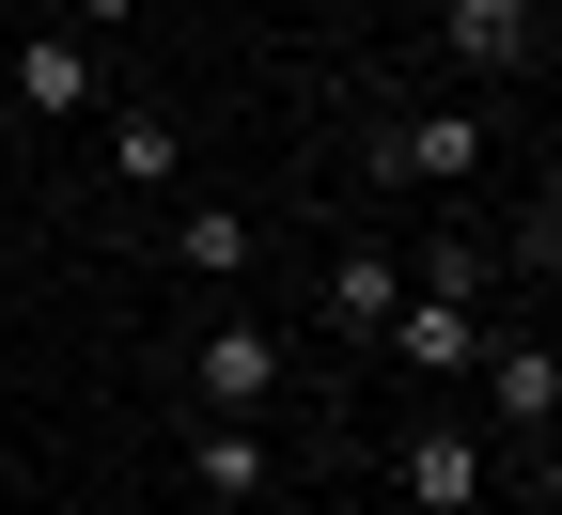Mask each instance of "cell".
I'll list each match as a JSON object with an SVG mask.
<instances>
[{"label": "cell", "instance_id": "8", "mask_svg": "<svg viewBox=\"0 0 562 515\" xmlns=\"http://www.w3.org/2000/svg\"><path fill=\"white\" fill-rule=\"evenodd\" d=\"M391 298H406L391 250H344V266H328V328H344V344H375V328H391Z\"/></svg>", "mask_w": 562, "mask_h": 515}, {"label": "cell", "instance_id": "11", "mask_svg": "<svg viewBox=\"0 0 562 515\" xmlns=\"http://www.w3.org/2000/svg\"><path fill=\"white\" fill-rule=\"evenodd\" d=\"M110 172H125V188H172V172H188V125L125 110V125H110Z\"/></svg>", "mask_w": 562, "mask_h": 515}, {"label": "cell", "instance_id": "5", "mask_svg": "<svg viewBox=\"0 0 562 515\" xmlns=\"http://www.w3.org/2000/svg\"><path fill=\"white\" fill-rule=\"evenodd\" d=\"M391 469H406V500H422V515H469V500H484V437H453V422H422V437H406Z\"/></svg>", "mask_w": 562, "mask_h": 515}, {"label": "cell", "instance_id": "4", "mask_svg": "<svg viewBox=\"0 0 562 515\" xmlns=\"http://www.w3.org/2000/svg\"><path fill=\"white\" fill-rule=\"evenodd\" d=\"M188 391L220 406V422H250V406L281 391V344H266V328H203V344H188Z\"/></svg>", "mask_w": 562, "mask_h": 515}, {"label": "cell", "instance_id": "1", "mask_svg": "<svg viewBox=\"0 0 562 515\" xmlns=\"http://www.w3.org/2000/svg\"><path fill=\"white\" fill-rule=\"evenodd\" d=\"M438 47L469 79H531L547 63V0H438Z\"/></svg>", "mask_w": 562, "mask_h": 515}, {"label": "cell", "instance_id": "10", "mask_svg": "<svg viewBox=\"0 0 562 515\" xmlns=\"http://www.w3.org/2000/svg\"><path fill=\"white\" fill-rule=\"evenodd\" d=\"M188 484H203V500H266V437H250V422H203V437H188Z\"/></svg>", "mask_w": 562, "mask_h": 515}, {"label": "cell", "instance_id": "7", "mask_svg": "<svg viewBox=\"0 0 562 515\" xmlns=\"http://www.w3.org/2000/svg\"><path fill=\"white\" fill-rule=\"evenodd\" d=\"M16 110H47V125L94 110V47H79V32H32V47H16Z\"/></svg>", "mask_w": 562, "mask_h": 515}, {"label": "cell", "instance_id": "12", "mask_svg": "<svg viewBox=\"0 0 562 515\" xmlns=\"http://www.w3.org/2000/svg\"><path fill=\"white\" fill-rule=\"evenodd\" d=\"M125 16H140V0H79V32H125Z\"/></svg>", "mask_w": 562, "mask_h": 515}, {"label": "cell", "instance_id": "3", "mask_svg": "<svg viewBox=\"0 0 562 515\" xmlns=\"http://www.w3.org/2000/svg\"><path fill=\"white\" fill-rule=\"evenodd\" d=\"M406 376H469L484 359V328H469V298H438V281H422V298H391V328H375Z\"/></svg>", "mask_w": 562, "mask_h": 515}, {"label": "cell", "instance_id": "6", "mask_svg": "<svg viewBox=\"0 0 562 515\" xmlns=\"http://www.w3.org/2000/svg\"><path fill=\"white\" fill-rule=\"evenodd\" d=\"M484 406H501V437H547L562 422V359L547 344H484Z\"/></svg>", "mask_w": 562, "mask_h": 515}, {"label": "cell", "instance_id": "2", "mask_svg": "<svg viewBox=\"0 0 562 515\" xmlns=\"http://www.w3.org/2000/svg\"><path fill=\"white\" fill-rule=\"evenodd\" d=\"M375 172H391V188H469V172H484V125L406 110V125H375Z\"/></svg>", "mask_w": 562, "mask_h": 515}, {"label": "cell", "instance_id": "9", "mask_svg": "<svg viewBox=\"0 0 562 515\" xmlns=\"http://www.w3.org/2000/svg\"><path fill=\"white\" fill-rule=\"evenodd\" d=\"M172 266H188V281H250V219H235V203H188V219H172Z\"/></svg>", "mask_w": 562, "mask_h": 515}]
</instances>
